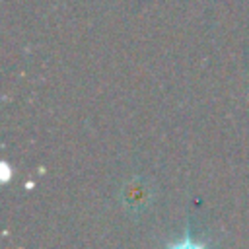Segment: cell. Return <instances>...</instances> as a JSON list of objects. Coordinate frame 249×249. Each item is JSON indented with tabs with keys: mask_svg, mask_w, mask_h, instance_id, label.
<instances>
[{
	"mask_svg": "<svg viewBox=\"0 0 249 249\" xmlns=\"http://www.w3.org/2000/svg\"><path fill=\"white\" fill-rule=\"evenodd\" d=\"M152 200V189L144 179L134 177L123 187V208L130 214H142Z\"/></svg>",
	"mask_w": 249,
	"mask_h": 249,
	"instance_id": "1",
	"label": "cell"
},
{
	"mask_svg": "<svg viewBox=\"0 0 249 249\" xmlns=\"http://www.w3.org/2000/svg\"><path fill=\"white\" fill-rule=\"evenodd\" d=\"M165 249H208V247H206V243L193 239V237H191V233H185L181 239H177V241L169 243Z\"/></svg>",
	"mask_w": 249,
	"mask_h": 249,
	"instance_id": "2",
	"label": "cell"
}]
</instances>
